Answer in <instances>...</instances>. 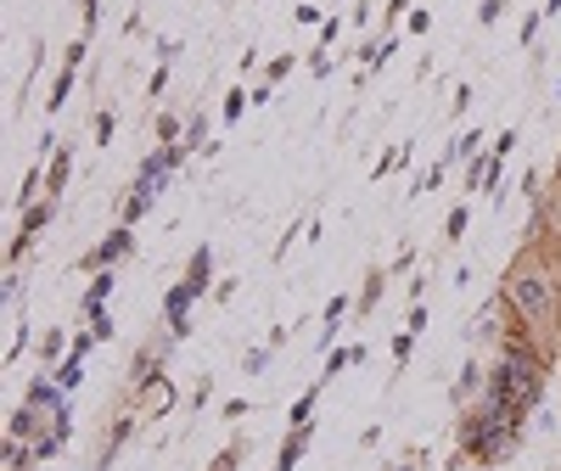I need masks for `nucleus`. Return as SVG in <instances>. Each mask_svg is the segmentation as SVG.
I'll return each instance as SVG.
<instances>
[{"label":"nucleus","instance_id":"32","mask_svg":"<svg viewBox=\"0 0 561 471\" xmlns=\"http://www.w3.org/2000/svg\"><path fill=\"white\" fill-rule=\"evenodd\" d=\"M18 298H23V269H7V292H0V303L18 309Z\"/></svg>","mask_w":561,"mask_h":471},{"label":"nucleus","instance_id":"19","mask_svg":"<svg viewBox=\"0 0 561 471\" xmlns=\"http://www.w3.org/2000/svg\"><path fill=\"white\" fill-rule=\"evenodd\" d=\"M320 393H325V382L314 376V382H309V393H298V404L287 410V427H309V421H314V404H320Z\"/></svg>","mask_w":561,"mask_h":471},{"label":"nucleus","instance_id":"36","mask_svg":"<svg viewBox=\"0 0 561 471\" xmlns=\"http://www.w3.org/2000/svg\"><path fill=\"white\" fill-rule=\"evenodd\" d=\"M511 152H517V129H500V135H494V158L505 163Z\"/></svg>","mask_w":561,"mask_h":471},{"label":"nucleus","instance_id":"21","mask_svg":"<svg viewBox=\"0 0 561 471\" xmlns=\"http://www.w3.org/2000/svg\"><path fill=\"white\" fill-rule=\"evenodd\" d=\"M248 107H253V90H248V84H230V90H225V107H219L225 129H230V124H242V113H248Z\"/></svg>","mask_w":561,"mask_h":471},{"label":"nucleus","instance_id":"46","mask_svg":"<svg viewBox=\"0 0 561 471\" xmlns=\"http://www.w3.org/2000/svg\"><path fill=\"white\" fill-rule=\"evenodd\" d=\"M404 28H410V34H427V28H433V12H410Z\"/></svg>","mask_w":561,"mask_h":471},{"label":"nucleus","instance_id":"34","mask_svg":"<svg viewBox=\"0 0 561 471\" xmlns=\"http://www.w3.org/2000/svg\"><path fill=\"white\" fill-rule=\"evenodd\" d=\"M79 18H84V39L96 34V18H102V0H79Z\"/></svg>","mask_w":561,"mask_h":471},{"label":"nucleus","instance_id":"35","mask_svg":"<svg viewBox=\"0 0 561 471\" xmlns=\"http://www.w3.org/2000/svg\"><path fill=\"white\" fill-rule=\"evenodd\" d=\"M404 332H427V303H410V314H404Z\"/></svg>","mask_w":561,"mask_h":471},{"label":"nucleus","instance_id":"49","mask_svg":"<svg viewBox=\"0 0 561 471\" xmlns=\"http://www.w3.org/2000/svg\"><path fill=\"white\" fill-rule=\"evenodd\" d=\"M449 471H483V466H472L466 455H455V460H449Z\"/></svg>","mask_w":561,"mask_h":471},{"label":"nucleus","instance_id":"14","mask_svg":"<svg viewBox=\"0 0 561 471\" xmlns=\"http://www.w3.org/2000/svg\"><path fill=\"white\" fill-rule=\"evenodd\" d=\"M113 287H118V275L113 269H102V275H90V287H84V303H79V314H84V325L96 320L102 309H107V298H113Z\"/></svg>","mask_w":561,"mask_h":471},{"label":"nucleus","instance_id":"7","mask_svg":"<svg viewBox=\"0 0 561 471\" xmlns=\"http://www.w3.org/2000/svg\"><path fill=\"white\" fill-rule=\"evenodd\" d=\"M129 404H135V415H140V421H158V415H169V410H174V376L163 370V376H152V382L129 388Z\"/></svg>","mask_w":561,"mask_h":471},{"label":"nucleus","instance_id":"9","mask_svg":"<svg viewBox=\"0 0 561 471\" xmlns=\"http://www.w3.org/2000/svg\"><path fill=\"white\" fill-rule=\"evenodd\" d=\"M388 280H393L388 264H370V269H365L359 298H354V320H370V314H377V303H382V292H388Z\"/></svg>","mask_w":561,"mask_h":471},{"label":"nucleus","instance_id":"43","mask_svg":"<svg viewBox=\"0 0 561 471\" xmlns=\"http://www.w3.org/2000/svg\"><path fill=\"white\" fill-rule=\"evenodd\" d=\"M237 287H242V280H219V287H214L208 298H214V303H230V298H237Z\"/></svg>","mask_w":561,"mask_h":471},{"label":"nucleus","instance_id":"12","mask_svg":"<svg viewBox=\"0 0 561 471\" xmlns=\"http://www.w3.org/2000/svg\"><path fill=\"white\" fill-rule=\"evenodd\" d=\"M180 280H185V287H192L197 298H208L214 287H219V280H214V248L203 242L192 259H185V269H180Z\"/></svg>","mask_w":561,"mask_h":471},{"label":"nucleus","instance_id":"47","mask_svg":"<svg viewBox=\"0 0 561 471\" xmlns=\"http://www.w3.org/2000/svg\"><path fill=\"white\" fill-rule=\"evenodd\" d=\"M410 264H415V248H399V259H393V264H388V269H393V275H404V269H410Z\"/></svg>","mask_w":561,"mask_h":471},{"label":"nucleus","instance_id":"23","mask_svg":"<svg viewBox=\"0 0 561 471\" xmlns=\"http://www.w3.org/2000/svg\"><path fill=\"white\" fill-rule=\"evenodd\" d=\"M152 135H158V147H180V140H185V118L163 107V113L152 118Z\"/></svg>","mask_w":561,"mask_h":471},{"label":"nucleus","instance_id":"38","mask_svg":"<svg viewBox=\"0 0 561 471\" xmlns=\"http://www.w3.org/2000/svg\"><path fill=\"white\" fill-rule=\"evenodd\" d=\"M90 332H96V343H113V332H118V325H113V314L102 309L96 320H90Z\"/></svg>","mask_w":561,"mask_h":471},{"label":"nucleus","instance_id":"41","mask_svg":"<svg viewBox=\"0 0 561 471\" xmlns=\"http://www.w3.org/2000/svg\"><path fill=\"white\" fill-rule=\"evenodd\" d=\"M309 73H314V79H325V73H332V51H320V45H314V57H309Z\"/></svg>","mask_w":561,"mask_h":471},{"label":"nucleus","instance_id":"22","mask_svg":"<svg viewBox=\"0 0 561 471\" xmlns=\"http://www.w3.org/2000/svg\"><path fill=\"white\" fill-rule=\"evenodd\" d=\"M242 460H248V438L237 433V438H230V444H225V449L203 466V471H242Z\"/></svg>","mask_w":561,"mask_h":471},{"label":"nucleus","instance_id":"52","mask_svg":"<svg viewBox=\"0 0 561 471\" xmlns=\"http://www.w3.org/2000/svg\"><path fill=\"white\" fill-rule=\"evenodd\" d=\"M556 370H561V365H556Z\"/></svg>","mask_w":561,"mask_h":471},{"label":"nucleus","instance_id":"51","mask_svg":"<svg viewBox=\"0 0 561 471\" xmlns=\"http://www.w3.org/2000/svg\"><path fill=\"white\" fill-rule=\"evenodd\" d=\"M550 180H561V152H556V169H550Z\"/></svg>","mask_w":561,"mask_h":471},{"label":"nucleus","instance_id":"17","mask_svg":"<svg viewBox=\"0 0 561 471\" xmlns=\"http://www.w3.org/2000/svg\"><path fill=\"white\" fill-rule=\"evenodd\" d=\"M348 365H365V343H354V348H332V354H325L320 382H337V376H343Z\"/></svg>","mask_w":561,"mask_h":471},{"label":"nucleus","instance_id":"33","mask_svg":"<svg viewBox=\"0 0 561 471\" xmlns=\"http://www.w3.org/2000/svg\"><path fill=\"white\" fill-rule=\"evenodd\" d=\"M399 18H410V0H388V12H382V34L399 28Z\"/></svg>","mask_w":561,"mask_h":471},{"label":"nucleus","instance_id":"16","mask_svg":"<svg viewBox=\"0 0 561 471\" xmlns=\"http://www.w3.org/2000/svg\"><path fill=\"white\" fill-rule=\"evenodd\" d=\"M68 348H73V337L62 332V325H51V332L39 337V370H57L68 359Z\"/></svg>","mask_w":561,"mask_h":471},{"label":"nucleus","instance_id":"39","mask_svg":"<svg viewBox=\"0 0 561 471\" xmlns=\"http://www.w3.org/2000/svg\"><path fill=\"white\" fill-rule=\"evenodd\" d=\"M248 410H253V399H225V404H219V415H225V421H242Z\"/></svg>","mask_w":561,"mask_h":471},{"label":"nucleus","instance_id":"37","mask_svg":"<svg viewBox=\"0 0 561 471\" xmlns=\"http://www.w3.org/2000/svg\"><path fill=\"white\" fill-rule=\"evenodd\" d=\"M466 107H472V84H455V102H449V118H466Z\"/></svg>","mask_w":561,"mask_h":471},{"label":"nucleus","instance_id":"31","mask_svg":"<svg viewBox=\"0 0 561 471\" xmlns=\"http://www.w3.org/2000/svg\"><path fill=\"white\" fill-rule=\"evenodd\" d=\"M23 348H28V320H18V332H12V343H7V365H18Z\"/></svg>","mask_w":561,"mask_h":471},{"label":"nucleus","instance_id":"28","mask_svg":"<svg viewBox=\"0 0 561 471\" xmlns=\"http://www.w3.org/2000/svg\"><path fill=\"white\" fill-rule=\"evenodd\" d=\"M298 68V57L293 51H280V57H270V68H264V84H280V79H287Z\"/></svg>","mask_w":561,"mask_h":471},{"label":"nucleus","instance_id":"48","mask_svg":"<svg viewBox=\"0 0 561 471\" xmlns=\"http://www.w3.org/2000/svg\"><path fill=\"white\" fill-rule=\"evenodd\" d=\"M545 259H550V275H556V287H561V248H539Z\"/></svg>","mask_w":561,"mask_h":471},{"label":"nucleus","instance_id":"42","mask_svg":"<svg viewBox=\"0 0 561 471\" xmlns=\"http://www.w3.org/2000/svg\"><path fill=\"white\" fill-rule=\"evenodd\" d=\"M293 23H298V28H314V23H325V18H320V7H298Z\"/></svg>","mask_w":561,"mask_h":471},{"label":"nucleus","instance_id":"27","mask_svg":"<svg viewBox=\"0 0 561 471\" xmlns=\"http://www.w3.org/2000/svg\"><path fill=\"white\" fill-rule=\"evenodd\" d=\"M404 163H410V147H388V152H382V163L370 169V180H388V174H393V169H404Z\"/></svg>","mask_w":561,"mask_h":471},{"label":"nucleus","instance_id":"10","mask_svg":"<svg viewBox=\"0 0 561 471\" xmlns=\"http://www.w3.org/2000/svg\"><path fill=\"white\" fill-rule=\"evenodd\" d=\"M483 388H489V370H483V359L472 354V359L460 365V376H455V393H449V399H455V410L478 404V399H483Z\"/></svg>","mask_w":561,"mask_h":471},{"label":"nucleus","instance_id":"3","mask_svg":"<svg viewBox=\"0 0 561 471\" xmlns=\"http://www.w3.org/2000/svg\"><path fill=\"white\" fill-rule=\"evenodd\" d=\"M57 219V197H39L23 219H18V236H12V248H7V269H23V259L34 253V242L45 236V225Z\"/></svg>","mask_w":561,"mask_h":471},{"label":"nucleus","instance_id":"4","mask_svg":"<svg viewBox=\"0 0 561 471\" xmlns=\"http://www.w3.org/2000/svg\"><path fill=\"white\" fill-rule=\"evenodd\" d=\"M135 253V225H113L96 248L79 259V275H102V269H118L124 259Z\"/></svg>","mask_w":561,"mask_h":471},{"label":"nucleus","instance_id":"5","mask_svg":"<svg viewBox=\"0 0 561 471\" xmlns=\"http://www.w3.org/2000/svg\"><path fill=\"white\" fill-rule=\"evenodd\" d=\"M174 332L163 325V332H152L147 343L135 348V359H129V388H140V382H152V376H163V365H169V354H174Z\"/></svg>","mask_w":561,"mask_h":471},{"label":"nucleus","instance_id":"45","mask_svg":"<svg viewBox=\"0 0 561 471\" xmlns=\"http://www.w3.org/2000/svg\"><path fill=\"white\" fill-rule=\"evenodd\" d=\"M539 23H545V12H528V23H523V45L539 39Z\"/></svg>","mask_w":561,"mask_h":471},{"label":"nucleus","instance_id":"50","mask_svg":"<svg viewBox=\"0 0 561 471\" xmlns=\"http://www.w3.org/2000/svg\"><path fill=\"white\" fill-rule=\"evenodd\" d=\"M561 12V0H545V18H556Z\"/></svg>","mask_w":561,"mask_h":471},{"label":"nucleus","instance_id":"30","mask_svg":"<svg viewBox=\"0 0 561 471\" xmlns=\"http://www.w3.org/2000/svg\"><path fill=\"white\" fill-rule=\"evenodd\" d=\"M410 354H415V332H399V337H393V370H404Z\"/></svg>","mask_w":561,"mask_h":471},{"label":"nucleus","instance_id":"25","mask_svg":"<svg viewBox=\"0 0 561 471\" xmlns=\"http://www.w3.org/2000/svg\"><path fill=\"white\" fill-rule=\"evenodd\" d=\"M466 225H472V208H466V203H455V208H449V219H444V248H455V242H460V236H466Z\"/></svg>","mask_w":561,"mask_h":471},{"label":"nucleus","instance_id":"2","mask_svg":"<svg viewBox=\"0 0 561 471\" xmlns=\"http://www.w3.org/2000/svg\"><path fill=\"white\" fill-rule=\"evenodd\" d=\"M528 242L561 248V180H545L539 197L528 203Z\"/></svg>","mask_w":561,"mask_h":471},{"label":"nucleus","instance_id":"8","mask_svg":"<svg viewBox=\"0 0 561 471\" xmlns=\"http://www.w3.org/2000/svg\"><path fill=\"white\" fill-rule=\"evenodd\" d=\"M140 433V415H135V404H124L118 415H113V427H107V438H102V449H96V466L90 471H113V460L124 455V444Z\"/></svg>","mask_w":561,"mask_h":471},{"label":"nucleus","instance_id":"11","mask_svg":"<svg viewBox=\"0 0 561 471\" xmlns=\"http://www.w3.org/2000/svg\"><path fill=\"white\" fill-rule=\"evenodd\" d=\"M309 444H314V421H309V427H287V438H280V449H275V466H270V471H298V466H304V455H309Z\"/></svg>","mask_w":561,"mask_h":471},{"label":"nucleus","instance_id":"44","mask_svg":"<svg viewBox=\"0 0 561 471\" xmlns=\"http://www.w3.org/2000/svg\"><path fill=\"white\" fill-rule=\"evenodd\" d=\"M208 393H214V376H203V382L192 388V410H203V404H208Z\"/></svg>","mask_w":561,"mask_h":471},{"label":"nucleus","instance_id":"1","mask_svg":"<svg viewBox=\"0 0 561 471\" xmlns=\"http://www.w3.org/2000/svg\"><path fill=\"white\" fill-rule=\"evenodd\" d=\"M494 292H500V303L511 314V337L528 343L539 359L561 365V287H556L550 259L539 253V242H523L517 253H511Z\"/></svg>","mask_w":561,"mask_h":471},{"label":"nucleus","instance_id":"18","mask_svg":"<svg viewBox=\"0 0 561 471\" xmlns=\"http://www.w3.org/2000/svg\"><path fill=\"white\" fill-rule=\"evenodd\" d=\"M483 129H460L455 140H449V147H444V163H466V158H478V147H483Z\"/></svg>","mask_w":561,"mask_h":471},{"label":"nucleus","instance_id":"24","mask_svg":"<svg viewBox=\"0 0 561 471\" xmlns=\"http://www.w3.org/2000/svg\"><path fill=\"white\" fill-rule=\"evenodd\" d=\"M113 135H118V107H102L90 124V147H113Z\"/></svg>","mask_w":561,"mask_h":471},{"label":"nucleus","instance_id":"15","mask_svg":"<svg viewBox=\"0 0 561 471\" xmlns=\"http://www.w3.org/2000/svg\"><path fill=\"white\" fill-rule=\"evenodd\" d=\"M348 309H354V298H348V292H337L332 303H325V314H320V348H325V354H332V343H337V332H343Z\"/></svg>","mask_w":561,"mask_h":471},{"label":"nucleus","instance_id":"40","mask_svg":"<svg viewBox=\"0 0 561 471\" xmlns=\"http://www.w3.org/2000/svg\"><path fill=\"white\" fill-rule=\"evenodd\" d=\"M337 34H343V23H337V18H325V23H320V51H332Z\"/></svg>","mask_w":561,"mask_h":471},{"label":"nucleus","instance_id":"29","mask_svg":"<svg viewBox=\"0 0 561 471\" xmlns=\"http://www.w3.org/2000/svg\"><path fill=\"white\" fill-rule=\"evenodd\" d=\"M270 354H275L270 343H259V348H248V354H242V376H264V365H270Z\"/></svg>","mask_w":561,"mask_h":471},{"label":"nucleus","instance_id":"26","mask_svg":"<svg viewBox=\"0 0 561 471\" xmlns=\"http://www.w3.org/2000/svg\"><path fill=\"white\" fill-rule=\"evenodd\" d=\"M169 73H174V57H158V68H152V79H147V102H158L163 90H169Z\"/></svg>","mask_w":561,"mask_h":471},{"label":"nucleus","instance_id":"20","mask_svg":"<svg viewBox=\"0 0 561 471\" xmlns=\"http://www.w3.org/2000/svg\"><path fill=\"white\" fill-rule=\"evenodd\" d=\"M185 152H208L214 147V135H208V113H185V140H180Z\"/></svg>","mask_w":561,"mask_h":471},{"label":"nucleus","instance_id":"13","mask_svg":"<svg viewBox=\"0 0 561 471\" xmlns=\"http://www.w3.org/2000/svg\"><path fill=\"white\" fill-rule=\"evenodd\" d=\"M68 180H73V140H62V147L45 158V197H57V203H62Z\"/></svg>","mask_w":561,"mask_h":471},{"label":"nucleus","instance_id":"6","mask_svg":"<svg viewBox=\"0 0 561 471\" xmlns=\"http://www.w3.org/2000/svg\"><path fill=\"white\" fill-rule=\"evenodd\" d=\"M84 51H90V39L73 34L68 51H62V68H57V79H51V96H45V113H62V107H68L73 84H79V68H84Z\"/></svg>","mask_w":561,"mask_h":471}]
</instances>
